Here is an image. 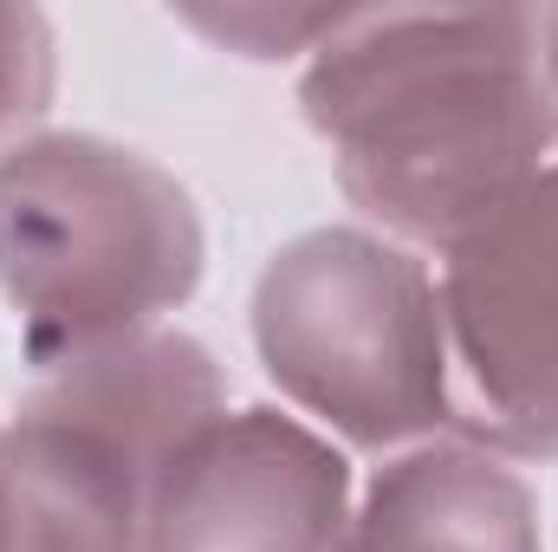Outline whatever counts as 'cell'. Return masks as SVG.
Instances as JSON below:
<instances>
[{
  "mask_svg": "<svg viewBox=\"0 0 558 552\" xmlns=\"http://www.w3.org/2000/svg\"><path fill=\"white\" fill-rule=\"evenodd\" d=\"M299 111L364 228L448 254L558 156L539 7H351Z\"/></svg>",
  "mask_w": 558,
  "mask_h": 552,
  "instance_id": "cell-1",
  "label": "cell"
},
{
  "mask_svg": "<svg viewBox=\"0 0 558 552\" xmlns=\"http://www.w3.org/2000/svg\"><path fill=\"white\" fill-rule=\"evenodd\" d=\"M202 274V208L137 143L39 131L0 156V299L39 377L162 332Z\"/></svg>",
  "mask_w": 558,
  "mask_h": 552,
  "instance_id": "cell-2",
  "label": "cell"
},
{
  "mask_svg": "<svg viewBox=\"0 0 558 552\" xmlns=\"http://www.w3.org/2000/svg\"><path fill=\"white\" fill-rule=\"evenodd\" d=\"M279 404L344 455H410L454 435L448 332L428 254L377 228H305L267 254L247 299Z\"/></svg>",
  "mask_w": 558,
  "mask_h": 552,
  "instance_id": "cell-3",
  "label": "cell"
},
{
  "mask_svg": "<svg viewBox=\"0 0 558 552\" xmlns=\"http://www.w3.org/2000/svg\"><path fill=\"white\" fill-rule=\"evenodd\" d=\"M215 410L228 371L182 325L46 371L0 429V552H149L156 481Z\"/></svg>",
  "mask_w": 558,
  "mask_h": 552,
  "instance_id": "cell-4",
  "label": "cell"
},
{
  "mask_svg": "<svg viewBox=\"0 0 558 552\" xmlns=\"http://www.w3.org/2000/svg\"><path fill=\"white\" fill-rule=\"evenodd\" d=\"M454 442L513 468L558 461V156L435 254Z\"/></svg>",
  "mask_w": 558,
  "mask_h": 552,
  "instance_id": "cell-5",
  "label": "cell"
},
{
  "mask_svg": "<svg viewBox=\"0 0 558 552\" xmlns=\"http://www.w3.org/2000/svg\"><path fill=\"white\" fill-rule=\"evenodd\" d=\"M357 507L351 455L279 404L215 410L162 468L149 552H338Z\"/></svg>",
  "mask_w": 558,
  "mask_h": 552,
  "instance_id": "cell-6",
  "label": "cell"
},
{
  "mask_svg": "<svg viewBox=\"0 0 558 552\" xmlns=\"http://www.w3.org/2000/svg\"><path fill=\"white\" fill-rule=\"evenodd\" d=\"M338 552H546L539 494L500 455L422 442L371 468Z\"/></svg>",
  "mask_w": 558,
  "mask_h": 552,
  "instance_id": "cell-7",
  "label": "cell"
},
{
  "mask_svg": "<svg viewBox=\"0 0 558 552\" xmlns=\"http://www.w3.org/2000/svg\"><path fill=\"white\" fill-rule=\"evenodd\" d=\"M351 7H286V0H234V7H175L169 20L202 33L215 52L254 59V65H279V59H312Z\"/></svg>",
  "mask_w": 558,
  "mask_h": 552,
  "instance_id": "cell-8",
  "label": "cell"
},
{
  "mask_svg": "<svg viewBox=\"0 0 558 552\" xmlns=\"http://www.w3.org/2000/svg\"><path fill=\"white\" fill-rule=\"evenodd\" d=\"M59 92V33L39 7H0V156L46 131Z\"/></svg>",
  "mask_w": 558,
  "mask_h": 552,
  "instance_id": "cell-9",
  "label": "cell"
},
{
  "mask_svg": "<svg viewBox=\"0 0 558 552\" xmlns=\"http://www.w3.org/2000/svg\"><path fill=\"white\" fill-rule=\"evenodd\" d=\"M539 59H546V92L558 111V7H539Z\"/></svg>",
  "mask_w": 558,
  "mask_h": 552,
  "instance_id": "cell-10",
  "label": "cell"
}]
</instances>
